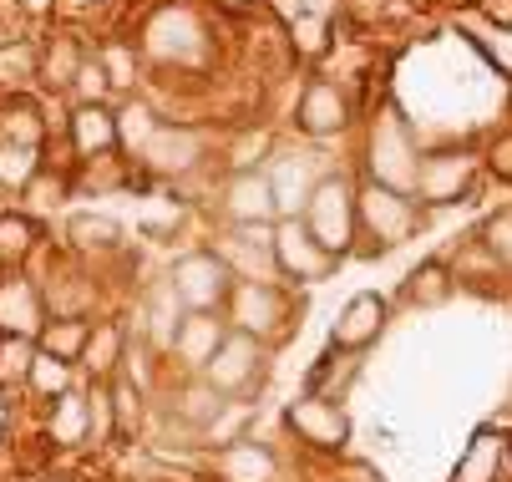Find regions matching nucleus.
Returning a JSON list of instances; mask_svg holds the SVG:
<instances>
[{
  "label": "nucleus",
  "instance_id": "49",
  "mask_svg": "<svg viewBox=\"0 0 512 482\" xmlns=\"http://www.w3.org/2000/svg\"><path fill=\"white\" fill-rule=\"evenodd\" d=\"M21 6L16 0H0V46H11V41H21Z\"/></svg>",
  "mask_w": 512,
  "mask_h": 482
},
{
  "label": "nucleus",
  "instance_id": "15",
  "mask_svg": "<svg viewBox=\"0 0 512 482\" xmlns=\"http://www.w3.org/2000/svg\"><path fill=\"white\" fill-rule=\"evenodd\" d=\"M183 315H188V310H183V300L173 295V285H168V280H153L148 290L137 295V310H132V335L142 340V346H153L158 356H168Z\"/></svg>",
  "mask_w": 512,
  "mask_h": 482
},
{
  "label": "nucleus",
  "instance_id": "38",
  "mask_svg": "<svg viewBox=\"0 0 512 482\" xmlns=\"http://www.w3.org/2000/svg\"><path fill=\"white\" fill-rule=\"evenodd\" d=\"M46 168L41 148H16V143H0V193H26V183Z\"/></svg>",
  "mask_w": 512,
  "mask_h": 482
},
{
  "label": "nucleus",
  "instance_id": "9",
  "mask_svg": "<svg viewBox=\"0 0 512 482\" xmlns=\"http://www.w3.org/2000/svg\"><path fill=\"white\" fill-rule=\"evenodd\" d=\"M274 264H279V280L300 290V285H325L340 269V254H330L305 229V219H279L274 224Z\"/></svg>",
  "mask_w": 512,
  "mask_h": 482
},
{
  "label": "nucleus",
  "instance_id": "44",
  "mask_svg": "<svg viewBox=\"0 0 512 482\" xmlns=\"http://www.w3.org/2000/svg\"><path fill=\"white\" fill-rule=\"evenodd\" d=\"M447 295H452V274H447V264H436V259H431V264L411 269V280H406V300H411V305H426V310H431V305H442Z\"/></svg>",
  "mask_w": 512,
  "mask_h": 482
},
{
  "label": "nucleus",
  "instance_id": "30",
  "mask_svg": "<svg viewBox=\"0 0 512 482\" xmlns=\"http://www.w3.org/2000/svg\"><path fill=\"white\" fill-rule=\"evenodd\" d=\"M36 249H41V219H31L26 209H0V274L26 269Z\"/></svg>",
  "mask_w": 512,
  "mask_h": 482
},
{
  "label": "nucleus",
  "instance_id": "3",
  "mask_svg": "<svg viewBox=\"0 0 512 482\" xmlns=\"http://www.w3.org/2000/svg\"><path fill=\"white\" fill-rule=\"evenodd\" d=\"M274 371V346H264V340L244 335V330H229L224 340H218L213 361L203 366V381L224 396V401H249Z\"/></svg>",
  "mask_w": 512,
  "mask_h": 482
},
{
  "label": "nucleus",
  "instance_id": "28",
  "mask_svg": "<svg viewBox=\"0 0 512 482\" xmlns=\"http://www.w3.org/2000/svg\"><path fill=\"white\" fill-rule=\"evenodd\" d=\"M112 112H117V153H127V163H137L142 153H148V143L158 137L163 117L148 97H137V92L122 97V107H112Z\"/></svg>",
  "mask_w": 512,
  "mask_h": 482
},
{
  "label": "nucleus",
  "instance_id": "13",
  "mask_svg": "<svg viewBox=\"0 0 512 482\" xmlns=\"http://www.w3.org/2000/svg\"><path fill=\"white\" fill-rule=\"evenodd\" d=\"M203 158H208V143H203V132L193 122H163L158 137L148 143V153L137 158V168H148L153 178L183 183V178H193L203 168Z\"/></svg>",
  "mask_w": 512,
  "mask_h": 482
},
{
  "label": "nucleus",
  "instance_id": "22",
  "mask_svg": "<svg viewBox=\"0 0 512 482\" xmlns=\"http://www.w3.org/2000/svg\"><path fill=\"white\" fill-rule=\"evenodd\" d=\"M66 143L77 153V163H97L117 153V112L107 102H87V107H71L66 117Z\"/></svg>",
  "mask_w": 512,
  "mask_h": 482
},
{
  "label": "nucleus",
  "instance_id": "56",
  "mask_svg": "<svg viewBox=\"0 0 512 482\" xmlns=\"http://www.w3.org/2000/svg\"><path fill=\"white\" fill-rule=\"evenodd\" d=\"M36 482H87V477H77V472H46V477H36Z\"/></svg>",
  "mask_w": 512,
  "mask_h": 482
},
{
  "label": "nucleus",
  "instance_id": "25",
  "mask_svg": "<svg viewBox=\"0 0 512 482\" xmlns=\"http://www.w3.org/2000/svg\"><path fill=\"white\" fill-rule=\"evenodd\" d=\"M66 254L82 259V264L122 254V224L107 219V214H71L66 219Z\"/></svg>",
  "mask_w": 512,
  "mask_h": 482
},
{
  "label": "nucleus",
  "instance_id": "12",
  "mask_svg": "<svg viewBox=\"0 0 512 482\" xmlns=\"http://www.w3.org/2000/svg\"><path fill=\"white\" fill-rule=\"evenodd\" d=\"M213 249L234 269V280H279L274 224H224L213 234Z\"/></svg>",
  "mask_w": 512,
  "mask_h": 482
},
{
  "label": "nucleus",
  "instance_id": "57",
  "mask_svg": "<svg viewBox=\"0 0 512 482\" xmlns=\"http://www.w3.org/2000/svg\"><path fill=\"white\" fill-rule=\"evenodd\" d=\"M61 6H66V11H77V16H82V11H92V6H102V0H61Z\"/></svg>",
  "mask_w": 512,
  "mask_h": 482
},
{
  "label": "nucleus",
  "instance_id": "51",
  "mask_svg": "<svg viewBox=\"0 0 512 482\" xmlns=\"http://www.w3.org/2000/svg\"><path fill=\"white\" fill-rule=\"evenodd\" d=\"M482 16L502 31H512V0H482Z\"/></svg>",
  "mask_w": 512,
  "mask_h": 482
},
{
  "label": "nucleus",
  "instance_id": "6",
  "mask_svg": "<svg viewBox=\"0 0 512 482\" xmlns=\"http://www.w3.org/2000/svg\"><path fill=\"white\" fill-rule=\"evenodd\" d=\"M163 280L173 285V295L183 300V310H203V315H224L229 290L239 285V280H234V269H229L224 259H218V249H213V244L178 254V259L168 264Z\"/></svg>",
  "mask_w": 512,
  "mask_h": 482
},
{
  "label": "nucleus",
  "instance_id": "36",
  "mask_svg": "<svg viewBox=\"0 0 512 482\" xmlns=\"http://www.w3.org/2000/svg\"><path fill=\"white\" fill-rule=\"evenodd\" d=\"M97 61H102V72H107V82H112V92H122V97H132L137 92V72H142V51H137V41H102L97 46Z\"/></svg>",
  "mask_w": 512,
  "mask_h": 482
},
{
  "label": "nucleus",
  "instance_id": "50",
  "mask_svg": "<svg viewBox=\"0 0 512 482\" xmlns=\"http://www.w3.org/2000/svg\"><path fill=\"white\" fill-rule=\"evenodd\" d=\"M492 173L512 183V132H507V137H497V143H492Z\"/></svg>",
  "mask_w": 512,
  "mask_h": 482
},
{
  "label": "nucleus",
  "instance_id": "47",
  "mask_svg": "<svg viewBox=\"0 0 512 482\" xmlns=\"http://www.w3.org/2000/svg\"><path fill=\"white\" fill-rule=\"evenodd\" d=\"M269 153H274V137H269V132H259V127L239 132V137H234V148H229V173L264 168V163H269Z\"/></svg>",
  "mask_w": 512,
  "mask_h": 482
},
{
  "label": "nucleus",
  "instance_id": "19",
  "mask_svg": "<svg viewBox=\"0 0 512 482\" xmlns=\"http://www.w3.org/2000/svg\"><path fill=\"white\" fill-rule=\"evenodd\" d=\"M224 335H229V320H224V315L188 310V315L178 320L168 366H178V376H203V366L213 361V351H218V340H224Z\"/></svg>",
  "mask_w": 512,
  "mask_h": 482
},
{
  "label": "nucleus",
  "instance_id": "31",
  "mask_svg": "<svg viewBox=\"0 0 512 482\" xmlns=\"http://www.w3.org/2000/svg\"><path fill=\"white\" fill-rule=\"evenodd\" d=\"M82 56H87V46H82V36H71V31H51L46 41H41V87H51V92H66L71 87V77H77V66H82Z\"/></svg>",
  "mask_w": 512,
  "mask_h": 482
},
{
  "label": "nucleus",
  "instance_id": "21",
  "mask_svg": "<svg viewBox=\"0 0 512 482\" xmlns=\"http://www.w3.org/2000/svg\"><path fill=\"white\" fill-rule=\"evenodd\" d=\"M127 346H132L127 320H122V315H97L92 330H87V346H82L77 371H82L87 381H112V376L122 371V361H127Z\"/></svg>",
  "mask_w": 512,
  "mask_h": 482
},
{
  "label": "nucleus",
  "instance_id": "24",
  "mask_svg": "<svg viewBox=\"0 0 512 482\" xmlns=\"http://www.w3.org/2000/svg\"><path fill=\"white\" fill-rule=\"evenodd\" d=\"M472 183V158L467 153H426L416 173V198L421 203H457Z\"/></svg>",
  "mask_w": 512,
  "mask_h": 482
},
{
  "label": "nucleus",
  "instance_id": "11",
  "mask_svg": "<svg viewBox=\"0 0 512 482\" xmlns=\"http://www.w3.org/2000/svg\"><path fill=\"white\" fill-rule=\"evenodd\" d=\"M41 300H46V320H97L102 285L92 280V269L82 259L61 254L41 280Z\"/></svg>",
  "mask_w": 512,
  "mask_h": 482
},
{
  "label": "nucleus",
  "instance_id": "1",
  "mask_svg": "<svg viewBox=\"0 0 512 482\" xmlns=\"http://www.w3.org/2000/svg\"><path fill=\"white\" fill-rule=\"evenodd\" d=\"M300 315H305V300L284 280H239L229 290V305H224L229 330H244V335L264 340V346H284L295 335Z\"/></svg>",
  "mask_w": 512,
  "mask_h": 482
},
{
  "label": "nucleus",
  "instance_id": "39",
  "mask_svg": "<svg viewBox=\"0 0 512 482\" xmlns=\"http://www.w3.org/2000/svg\"><path fill=\"white\" fill-rule=\"evenodd\" d=\"M31 361H36V340L26 335H0V391H26V376H31Z\"/></svg>",
  "mask_w": 512,
  "mask_h": 482
},
{
  "label": "nucleus",
  "instance_id": "55",
  "mask_svg": "<svg viewBox=\"0 0 512 482\" xmlns=\"http://www.w3.org/2000/svg\"><path fill=\"white\" fill-rule=\"evenodd\" d=\"M502 41L492 46V56H497V66H507V72H512V31H497Z\"/></svg>",
  "mask_w": 512,
  "mask_h": 482
},
{
  "label": "nucleus",
  "instance_id": "29",
  "mask_svg": "<svg viewBox=\"0 0 512 482\" xmlns=\"http://www.w3.org/2000/svg\"><path fill=\"white\" fill-rule=\"evenodd\" d=\"M502 472H507V437L497 427H482L462 447V462H457L452 482H502Z\"/></svg>",
  "mask_w": 512,
  "mask_h": 482
},
{
  "label": "nucleus",
  "instance_id": "16",
  "mask_svg": "<svg viewBox=\"0 0 512 482\" xmlns=\"http://www.w3.org/2000/svg\"><path fill=\"white\" fill-rule=\"evenodd\" d=\"M218 214H224V224H279L269 173L264 168L229 173L224 178V193H218Z\"/></svg>",
  "mask_w": 512,
  "mask_h": 482
},
{
  "label": "nucleus",
  "instance_id": "10",
  "mask_svg": "<svg viewBox=\"0 0 512 482\" xmlns=\"http://www.w3.org/2000/svg\"><path fill=\"white\" fill-rule=\"evenodd\" d=\"M203 477L208 482H284V457L264 437H239L229 447H203Z\"/></svg>",
  "mask_w": 512,
  "mask_h": 482
},
{
  "label": "nucleus",
  "instance_id": "45",
  "mask_svg": "<svg viewBox=\"0 0 512 482\" xmlns=\"http://www.w3.org/2000/svg\"><path fill=\"white\" fill-rule=\"evenodd\" d=\"M71 102L77 107H87V102H107L112 97V82H107V72H102V61H97V46L82 56V66H77V77H71Z\"/></svg>",
  "mask_w": 512,
  "mask_h": 482
},
{
  "label": "nucleus",
  "instance_id": "32",
  "mask_svg": "<svg viewBox=\"0 0 512 482\" xmlns=\"http://www.w3.org/2000/svg\"><path fill=\"white\" fill-rule=\"evenodd\" d=\"M107 391H112V417H117V447H127V442L142 437V427H148V391H142L127 371H117L107 381Z\"/></svg>",
  "mask_w": 512,
  "mask_h": 482
},
{
  "label": "nucleus",
  "instance_id": "46",
  "mask_svg": "<svg viewBox=\"0 0 512 482\" xmlns=\"http://www.w3.org/2000/svg\"><path fill=\"white\" fill-rule=\"evenodd\" d=\"M330 16H300V21H289V46H295V56H325L330 51Z\"/></svg>",
  "mask_w": 512,
  "mask_h": 482
},
{
  "label": "nucleus",
  "instance_id": "48",
  "mask_svg": "<svg viewBox=\"0 0 512 482\" xmlns=\"http://www.w3.org/2000/svg\"><path fill=\"white\" fill-rule=\"evenodd\" d=\"M487 249L497 254L502 274H512V214H502V219L487 224Z\"/></svg>",
  "mask_w": 512,
  "mask_h": 482
},
{
  "label": "nucleus",
  "instance_id": "7",
  "mask_svg": "<svg viewBox=\"0 0 512 482\" xmlns=\"http://www.w3.org/2000/svg\"><path fill=\"white\" fill-rule=\"evenodd\" d=\"M421 224V209H416V198L406 193H391L381 183H355V229L371 239V249H396L416 234Z\"/></svg>",
  "mask_w": 512,
  "mask_h": 482
},
{
  "label": "nucleus",
  "instance_id": "53",
  "mask_svg": "<svg viewBox=\"0 0 512 482\" xmlns=\"http://www.w3.org/2000/svg\"><path fill=\"white\" fill-rule=\"evenodd\" d=\"M11 422H16V406H11V391H0V447L11 442Z\"/></svg>",
  "mask_w": 512,
  "mask_h": 482
},
{
  "label": "nucleus",
  "instance_id": "17",
  "mask_svg": "<svg viewBox=\"0 0 512 482\" xmlns=\"http://www.w3.org/2000/svg\"><path fill=\"white\" fill-rule=\"evenodd\" d=\"M41 330H46L41 280H31L26 269H6V274H0V335H26V340H36Z\"/></svg>",
  "mask_w": 512,
  "mask_h": 482
},
{
  "label": "nucleus",
  "instance_id": "35",
  "mask_svg": "<svg viewBox=\"0 0 512 482\" xmlns=\"http://www.w3.org/2000/svg\"><path fill=\"white\" fill-rule=\"evenodd\" d=\"M77 381H82V371H77V366L36 346V361H31V376H26V396H36V401L46 406V401H56L61 391H71Z\"/></svg>",
  "mask_w": 512,
  "mask_h": 482
},
{
  "label": "nucleus",
  "instance_id": "43",
  "mask_svg": "<svg viewBox=\"0 0 512 482\" xmlns=\"http://www.w3.org/2000/svg\"><path fill=\"white\" fill-rule=\"evenodd\" d=\"M183 219H188V209L178 198H148L142 214H137V234L142 239H173L183 229Z\"/></svg>",
  "mask_w": 512,
  "mask_h": 482
},
{
  "label": "nucleus",
  "instance_id": "20",
  "mask_svg": "<svg viewBox=\"0 0 512 482\" xmlns=\"http://www.w3.org/2000/svg\"><path fill=\"white\" fill-rule=\"evenodd\" d=\"M264 173H269V188H274L279 219H300L305 203H310V188L320 183V173H310V158L295 153V148H274L269 163H264Z\"/></svg>",
  "mask_w": 512,
  "mask_h": 482
},
{
  "label": "nucleus",
  "instance_id": "58",
  "mask_svg": "<svg viewBox=\"0 0 512 482\" xmlns=\"http://www.w3.org/2000/svg\"><path fill=\"white\" fill-rule=\"evenodd\" d=\"M507 472H512V437H507Z\"/></svg>",
  "mask_w": 512,
  "mask_h": 482
},
{
  "label": "nucleus",
  "instance_id": "42",
  "mask_svg": "<svg viewBox=\"0 0 512 482\" xmlns=\"http://www.w3.org/2000/svg\"><path fill=\"white\" fill-rule=\"evenodd\" d=\"M66 193H71V178H66V173H56V168L46 163V168L26 183V193H21V198H26V214H31V219H41V214L61 209Z\"/></svg>",
  "mask_w": 512,
  "mask_h": 482
},
{
  "label": "nucleus",
  "instance_id": "23",
  "mask_svg": "<svg viewBox=\"0 0 512 482\" xmlns=\"http://www.w3.org/2000/svg\"><path fill=\"white\" fill-rule=\"evenodd\" d=\"M46 447L56 452H82L87 442V376L61 391L56 401H46Z\"/></svg>",
  "mask_w": 512,
  "mask_h": 482
},
{
  "label": "nucleus",
  "instance_id": "54",
  "mask_svg": "<svg viewBox=\"0 0 512 482\" xmlns=\"http://www.w3.org/2000/svg\"><path fill=\"white\" fill-rule=\"evenodd\" d=\"M345 477H350V482H386L371 462H350V467H345Z\"/></svg>",
  "mask_w": 512,
  "mask_h": 482
},
{
  "label": "nucleus",
  "instance_id": "34",
  "mask_svg": "<svg viewBox=\"0 0 512 482\" xmlns=\"http://www.w3.org/2000/svg\"><path fill=\"white\" fill-rule=\"evenodd\" d=\"M41 77V41L21 36L11 46H0V97H16Z\"/></svg>",
  "mask_w": 512,
  "mask_h": 482
},
{
  "label": "nucleus",
  "instance_id": "14",
  "mask_svg": "<svg viewBox=\"0 0 512 482\" xmlns=\"http://www.w3.org/2000/svg\"><path fill=\"white\" fill-rule=\"evenodd\" d=\"M289 122H295V132L315 137V143H325V137H340V132L350 127V97H345L335 82L315 77V82H305V87H300Z\"/></svg>",
  "mask_w": 512,
  "mask_h": 482
},
{
  "label": "nucleus",
  "instance_id": "40",
  "mask_svg": "<svg viewBox=\"0 0 512 482\" xmlns=\"http://www.w3.org/2000/svg\"><path fill=\"white\" fill-rule=\"evenodd\" d=\"M87 330H92V320H46V330L36 335V346L77 366L82 361V346H87Z\"/></svg>",
  "mask_w": 512,
  "mask_h": 482
},
{
  "label": "nucleus",
  "instance_id": "37",
  "mask_svg": "<svg viewBox=\"0 0 512 482\" xmlns=\"http://www.w3.org/2000/svg\"><path fill=\"white\" fill-rule=\"evenodd\" d=\"M249 427H254V401H224L218 417L198 432V447H229V442L249 437Z\"/></svg>",
  "mask_w": 512,
  "mask_h": 482
},
{
  "label": "nucleus",
  "instance_id": "8",
  "mask_svg": "<svg viewBox=\"0 0 512 482\" xmlns=\"http://www.w3.org/2000/svg\"><path fill=\"white\" fill-rule=\"evenodd\" d=\"M284 432L295 437L305 452L315 457H340L350 447V417L340 401H325V396H295L284 406Z\"/></svg>",
  "mask_w": 512,
  "mask_h": 482
},
{
  "label": "nucleus",
  "instance_id": "18",
  "mask_svg": "<svg viewBox=\"0 0 512 482\" xmlns=\"http://www.w3.org/2000/svg\"><path fill=\"white\" fill-rule=\"evenodd\" d=\"M386 315H391V305H386L381 295H350V300L340 305V315L330 320V346H335V351L365 356V351H371L376 340H381Z\"/></svg>",
  "mask_w": 512,
  "mask_h": 482
},
{
  "label": "nucleus",
  "instance_id": "33",
  "mask_svg": "<svg viewBox=\"0 0 512 482\" xmlns=\"http://www.w3.org/2000/svg\"><path fill=\"white\" fill-rule=\"evenodd\" d=\"M355 376H360V356L330 346V351L305 371V391H310V396H325V401H340V396L355 386Z\"/></svg>",
  "mask_w": 512,
  "mask_h": 482
},
{
  "label": "nucleus",
  "instance_id": "41",
  "mask_svg": "<svg viewBox=\"0 0 512 482\" xmlns=\"http://www.w3.org/2000/svg\"><path fill=\"white\" fill-rule=\"evenodd\" d=\"M87 442L92 447H117V417H112L107 381H87Z\"/></svg>",
  "mask_w": 512,
  "mask_h": 482
},
{
  "label": "nucleus",
  "instance_id": "4",
  "mask_svg": "<svg viewBox=\"0 0 512 482\" xmlns=\"http://www.w3.org/2000/svg\"><path fill=\"white\" fill-rule=\"evenodd\" d=\"M305 229L330 249V254H350L360 229H355V178L345 168H325L320 183L310 188V203H305Z\"/></svg>",
  "mask_w": 512,
  "mask_h": 482
},
{
  "label": "nucleus",
  "instance_id": "27",
  "mask_svg": "<svg viewBox=\"0 0 512 482\" xmlns=\"http://www.w3.org/2000/svg\"><path fill=\"white\" fill-rule=\"evenodd\" d=\"M218 406H224V396H218L203 376H178L173 401H168V417H173L183 432H193V447H198V432L218 417Z\"/></svg>",
  "mask_w": 512,
  "mask_h": 482
},
{
  "label": "nucleus",
  "instance_id": "2",
  "mask_svg": "<svg viewBox=\"0 0 512 482\" xmlns=\"http://www.w3.org/2000/svg\"><path fill=\"white\" fill-rule=\"evenodd\" d=\"M137 51L153 66H163V72H198L213 51V36H208V26L193 6H163L148 26H142Z\"/></svg>",
  "mask_w": 512,
  "mask_h": 482
},
{
  "label": "nucleus",
  "instance_id": "26",
  "mask_svg": "<svg viewBox=\"0 0 512 482\" xmlns=\"http://www.w3.org/2000/svg\"><path fill=\"white\" fill-rule=\"evenodd\" d=\"M0 143H16V148H41L51 143V122L41 112L36 97L16 92V97H0Z\"/></svg>",
  "mask_w": 512,
  "mask_h": 482
},
{
  "label": "nucleus",
  "instance_id": "5",
  "mask_svg": "<svg viewBox=\"0 0 512 482\" xmlns=\"http://www.w3.org/2000/svg\"><path fill=\"white\" fill-rule=\"evenodd\" d=\"M365 173H371V183L391 188V193H406L416 198V173H421V153L411 143V127L386 112L371 122V137H365Z\"/></svg>",
  "mask_w": 512,
  "mask_h": 482
},
{
  "label": "nucleus",
  "instance_id": "52",
  "mask_svg": "<svg viewBox=\"0 0 512 482\" xmlns=\"http://www.w3.org/2000/svg\"><path fill=\"white\" fill-rule=\"evenodd\" d=\"M16 6H21V16H26V21H46V16H56L61 0H16Z\"/></svg>",
  "mask_w": 512,
  "mask_h": 482
}]
</instances>
